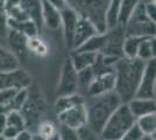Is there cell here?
Here are the masks:
<instances>
[{
  "label": "cell",
  "mask_w": 156,
  "mask_h": 140,
  "mask_svg": "<svg viewBox=\"0 0 156 140\" xmlns=\"http://www.w3.org/2000/svg\"><path fill=\"white\" fill-rule=\"evenodd\" d=\"M7 15L5 12H0V39H6L8 33V25H7Z\"/></svg>",
  "instance_id": "cell-34"
},
{
  "label": "cell",
  "mask_w": 156,
  "mask_h": 140,
  "mask_svg": "<svg viewBox=\"0 0 156 140\" xmlns=\"http://www.w3.org/2000/svg\"><path fill=\"white\" fill-rule=\"evenodd\" d=\"M154 99H156V84H155V88H154Z\"/></svg>",
  "instance_id": "cell-42"
},
{
  "label": "cell",
  "mask_w": 156,
  "mask_h": 140,
  "mask_svg": "<svg viewBox=\"0 0 156 140\" xmlns=\"http://www.w3.org/2000/svg\"><path fill=\"white\" fill-rule=\"evenodd\" d=\"M132 114L135 118H141L148 114L156 113V99L154 98H133L127 103Z\"/></svg>",
  "instance_id": "cell-15"
},
{
  "label": "cell",
  "mask_w": 156,
  "mask_h": 140,
  "mask_svg": "<svg viewBox=\"0 0 156 140\" xmlns=\"http://www.w3.org/2000/svg\"><path fill=\"white\" fill-rule=\"evenodd\" d=\"M65 2L80 18L92 21L99 33H105L107 31L106 14L111 0H65Z\"/></svg>",
  "instance_id": "cell-3"
},
{
  "label": "cell",
  "mask_w": 156,
  "mask_h": 140,
  "mask_svg": "<svg viewBox=\"0 0 156 140\" xmlns=\"http://www.w3.org/2000/svg\"><path fill=\"white\" fill-rule=\"evenodd\" d=\"M8 50L15 55L19 61H25L28 55V38L25 36L21 32L8 29L6 36Z\"/></svg>",
  "instance_id": "cell-14"
},
{
  "label": "cell",
  "mask_w": 156,
  "mask_h": 140,
  "mask_svg": "<svg viewBox=\"0 0 156 140\" xmlns=\"http://www.w3.org/2000/svg\"><path fill=\"white\" fill-rule=\"evenodd\" d=\"M77 133L80 140H101L100 135L94 133L91 128L87 127V125H85L82 128H79L77 131Z\"/></svg>",
  "instance_id": "cell-31"
},
{
  "label": "cell",
  "mask_w": 156,
  "mask_h": 140,
  "mask_svg": "<svg viewBox=\"0 0 156 140\" xmlns=\"http://www.w3.org/2000/svg\"><path fill=\"white\" fill-rule=\"evenodd\" d=\"M7 0H0V12H5Z\"/></svg>",
  "instance_id": "cell-39"
},
{
  "label": "cell",
  "mask_w": 156,
  "mask_h": 140,
  "mask_svg": "<svg viewBox=\"0 0 156 140\" xmlns=\"http://www.w3.org/2000/svg\"><path fill=\"white\" fill-rule=\"evenodd\" d=\"M142 0H122L119 11H118V18H117V26H122L128 22L130 19L133 12L135 11L136 6L141 2Z\"/></svg>",
  "instance_id": "cell-19"
},
{
  "label": "cell",
  "mask_w": 156,
  "mask_h": 140,
  "mask_svg": "<svg viewBox=\"0 0 156 140\" xmlns=\"http://www.w3.org/2000/svg\"><path fill=\"white\" fill-rule=\"evenodd\" d=\"M94 73L92 70V67L83 69L80 71H77L78 78V93L80 96H86V92L89 90V87L91 85L92 81L94 80Z\"/></svg>",
  "instance_id": "cell-23"
},
{
  "label": "cell",
  "mask_w": 156,
  "mask_h": 140,
  "mask_svg": "<svg viewBox=\"0 0 156 140\" xmlns=\"http://www.w3.org/2000/svg\"><path fill=\"white\" fill-rule=\"evenodd\" d=\"M32 76L25 69L0 73V91L1 90H26L32 85Z\"/></svg>",
  "instance_id": "cell-8"
},
{
  "label": "cell",
  "mask_w": 156,
  "mask_h": 140,
  "mask_svg": "<svg viewBox=\"0 0 156 140\" xmlns=\"http://www.w3.org/2000/svg\"><path fill=\"white\" fill-rule=\"evenodd\" d=\"M151 47H153L154 59H156V36H155V38H151Z\"/></svg>",
  "instance_id": "cell-38"
},
{
  "label": "cell",
  "mask_w": 156,
  "mask_h": 140,
  "mask_svg": "<svg viewBox=\"0 0 156 140\" xmlns=\"http://www.w3.org/2000/svg\"><path fill=\"white\" fill-rule=\"evenodd\" d=\"M124 31L126 36H135L142 39L156 36V23L148 18L143 1L136 6L128 22L125 25Z\"/></svg>",
  "instance_id": "cell-5"
},
{
  "label": "cell",
  "mask_w": 156,
  "mask_h": 140,
  "mask_svg": "<svg viewBox=\"0 0 156 140\" xmlns=\"http://www.w3.org/2000/svg\"><path fill=\"white\" fill-rule=\"evenodd\" d=\"M59 124L63 126L78 131L86 125V110L84 104L73 106L62 113L57 114Z\"/></svg>",
  "instance_id": "cell-10"
},
{
  "label": "cell",
  "mask_w": 156,
  "mask_h": 140,
  "mask_svg": "<svg viewBox=\"0 0 156 140\" xmlns=\"http://www.w3.org/2000/svg\"><path fill=\"white\" fill-rule=\"evenodd\" d=\"M7 116V126L14 127L19 131L26 130V120L20 111H11Z\"/></svg>",
  "instance_id": "cell-27"
},
{
  "label": "cell",
  "mask_w": 156,
  "mask_h": 140,
  "mask_svg": "<svg viewBox=\"0 0 156 140\" xmlns=\"http://www.w3.org/2000/svg\"><path fill=\"white\" fill-rule=\"evenodd\" d=\"M59 12H61V27H62V29H63L64 42H65V45H66V47L71 50L75 29H76L77 22L80 16L69 6H65L64 8L61 9Z\"/></svg>",
  "instance_id": "cell-12"
},
{
  "label": "cell",
  "mask_w": 156,
  "mask_h": 140,
  "mask_svg": "<svg viewBox=\"0 0 156 140\" xmlns=\"http://www.w3.org/2000/svg\"><path fill=\"white\" fill-rule=\"evenodd\" d=\"M19 5L22 8V11L27 14L29 20L34 21L36 23V26L40 28V31H41L43 28L41 0H20Z\"/></svg>",
  "instance_id": "cell-17"
},
{
  "label": "cell",
  "mask_w": 156,
  "mask_h": 140,
  "mask_svg": "<svg viewBox=\"0 0 156 140\" xmlns=\"http://www.w3.org/2000/svg\"><path fill=\"white\" fill-rule=\"evenodd\" d=\"M143 2H144V8H146V13L148 15V18L156 23V4L151 1H143Z\"/></svg>",
  "instance_id": "cell-35"
},
{
  "label": "cell",
  "mask_w": 156,
  "mask_h": 140,
  "mask_svg": "<svg viewBox=\"0 0 156 140\" xmlns=\"http://www.w3.org/2000/svg\"><path fill=\"white\" fill-rule=\"evenodd\" d=\"M0 140H7L5 137H2V135H0Z\"/></svg>",
  "instance_id": "cell-44"
},
{
  "label": "cell",
  "mask_w": 156,
  "mask_h": 140,
  "mask_svg": "<svg viewBox=\"0 0 156 140\" xmlns=\"http://www.w3.org/2000/svg\"><path fill=\"white\" fill-rule=\"evenodd\" d=\"M156 84V59L147 61L144 64L142 77L136 91V98H154V88ZM134 97V98H135Z\"/></svg>",
  "instance_id": "cell-9"
},
{
  "label": "cell",
  "mask_w": 156,
  "mask_h": 140,
  "mask_svg": "<svg viewBox=\"0 0 156 140\" xmlns=\"http://www.w3.org/2000/svg\"><path fill=\"white\" fill-rule=\"evenodd\" d=\"M106 43V32L105 33H99L91 38L89 41H86L82 47H79L76 50L80 52H91V53L100 54L103 52Z\"/></svg>",
  "instance_id": "cell-22"
},
{
  "label": "cell",
  "mask_w": 156,
  "mask_h": 140,
  "mask_svg": "<svg viewBox=\"0 0 156 140\" xmlns=\"http://www.w3.org/2000/svg\"><path fill=\"white\" fill-rule=\"evenodd\" d=\"M44 100L43 97L40 95V91L36 89H33V84L28 88V95L25 105L21 109V113L26 120V130H28L30 125L37 124L41 116L44 111ZM39 126V124H37ZM37 128V127H36Z\"/></svg>",
  "instance_id": "cell-6"
},
{
  "label": "cell",
  "mask_w": 156,
  "mask_h": 140,
  "mask_svg": "<svg viewBox=\"0 0 156 140\" xmlns=\"http://www.w3.org/2000/svg\"><path fill=\"white\" fill-rule=\"evenodd\" d=\"M78 93V78L77 70L75 69L70 57H65L61 68L58 84L56 88V96L64 97Z\"/></svg>",
  "instance_id": "cell-7"
},
{
  "label": "cell",
  "mask_w": 156,
  "mask_h": 140,
  "mask_svg": "<svg viewBox=\"0 0 156 140\" xmlns=\"http://www.w3.org/2000/svg\"><path fill=\"white\" fill-rule=\"evenodd\" d=\"M144 137V134L141 132V130L137 127V125L135 124L134 126L130 128L127 133L122 137L121 140H142V138Z\"/></svg>",
  "instance_id": "cell-33"
},
{
  "label": "cell",
  "mask_w": 156,
  "mask_h": 140,
  "mask_svg": "<svg viewBox=\"0 0 156 140\" xmlns=\"http://www.w3.org/2000/svg\"><path fill=\"white\" fill-rule=\"evenodd\" d=\"M84 106L86 110V125L94 133L100 135L105 124L114 111L122 104L121 98L115 91L94 96L84 97Z\"/></svg>",
  "instance_id": "cell-2"
},
{
  "label": "cell",
  "mask_w": 156,
  "mask_h": 140,
  "mask_svg": "<svg viewBox=\"0 0 156 140\" xmlns=\"http://www.w3.org/2000/svg\"><path fill=\"white\" fill-rule=\"evenodd\" d=\"M58 134L61 140H80L78 137L77 131L68 128V127L61 125L58 128Z\"/></svg>",
  "instance_id": "cell-32"
},
{
  "label": "cell",
  "mask_w": 156,
  "mask_h": 140,
  "mask_svg": "<svg viewBox=\"0 0 156 140\" xmlns=\"http://www.w3.org/2000/svg\"><path fill=\"white\" fill-rule=\"evenodd\" d=\"M20 68V61L12 52L0 45V73H6Z\"/></svg>",
  "instance_id": "cell-21"
},
{
  "label": "cell",
  "mask_w": 156,
  "mask_h": 140,
  "mask_svg": "<svg viewBox=\"0 0 156 140\" xmlns=\"http://www.w3.org/2000/svg\"><path fill=\"white\" fill-rule=\"evenodd\" d=\"M41 4L43 27L46 26L49 29H57L61 27V12L58 8H56L48 0H41Z\"/></svg>",
  "instance_id": "cell-16"
},
{
  "label": "cell",
  "mask_w": 156,
  "mask_h": 140,
  "mask_svg": "<svg viewBox=\"0 0 156 140\" xmlns=\"http://www.w3.org/2000/svg\"><path fill=\"white\" fill-rule=\"evenodd\" d=\"M151 138H153L154 140H156V131L154 132V133H153V135H151Z\"/></svg>",
  "instance_id": "cell-43"
},
{
  "label": "cell",
  "mask_w": 156,
  "mask_h": 140,
  "mask_svg": "<svg viewBox=\"0 0 156 140\" xmlns=\"http://www.w3.org/2000/svg\"><path fill=\"white\" fill-rule=\"evenodd\" d=\"M146 62L139 59L120 57L114 63L115 88L114 91L119 95L122 103L132 100L139 89Z\"/></svg>",
  "instance_id": "cell-1"
},
{
  "label": "cell",
  "mask_w": 156,
  "mask_h": 140,
  "mask_svg": "<svg viewBox=\"0 0 156 140\" xmlns=\"http://www.w3.org/2000/svg\"><path fill=\"white\" fill-rule=\"evenodd\" d=\"M97 53L80 52V50H71V54L69 55L72 64H73V67L77 71L92 67L94 64L96 60H97Z\"/></svg>",
  "instance_id": "cell-18"
},
{
  "label": "cell",
  "mask_w": 156,
  "mask_h": 140,
  "mask_svg": "<svg viewBox=\"0 0 156 140\" xmlns=\"http://www.w3.org/2000/svg\"><path fill=\"white\" fill-rule=\"evenodd\" d=\"M136 59L147 62V61L154 59L153 54V47H151V38H144L141 40V43L139 46Z\"/></svg>",
  "instance_id": "cell-26"
},
{
  "label": "cell",
  "mask_w": 156,
  "mask_h": 140,
  "mask_svg": "<svg viewBox=\"0 0 156 140\" xmlns=\"http://www.w3.org/2000/svg\"><path fill=\"white\" fill-rule=\"evenodd\" d=\"M115 88V74L114 70L101 74L94 77L85 97H94L114 91Z\"/></svg>",
  "instance_id": "cell-11"
},
{
  "label": "cell",
  "mask_w": 156,
  "mask_h": 140,
  "mask_svg": "<svg viewBox=\"0 0 156 140\" xmlns=\"http://www.w3.org/2000/svg\"><path fill=\"white\" fill-rule=\"evenodd\" d=\"M97 34H99V31L92 21L85 19V18H79L76 29H75V34H73L71 50L78 49L79 47L83 46L86 41H89Z\"/></svg>",
  "instance_id": "cell-13"
},
{
  "label": "cell",
  "mask_w": 156,
  "mask_h": 140,
  "mask_svg": "<svg viewBox=\"0 0 156 140\" xmlns=\"http://www.w3.org/2000/svg\"><path fill=\"white\" fill-rule=\"evenodd\" d=\"M137 127L141 130L144 135H153V133L156 131V113L148 114L141 118L136 119Z\"/></svg>",
  "instance_id": "cell-25"
},
{
  "label": "cell",
  "mask_w": 156,
  "mask_h": 140,
  "mask_svg": "<svg viewBox=\"0 0 156 140\" xmlns=\"http://www.w3.org/2000/svg\"><path fill=\"white\" fill-rule=\"evenodd\" d=\"M142 140H154V139H153L150 135H144V137L142 138Z\"/></svg>",
  "instance_id": "cell-41"
},
{
  "label": "cell",
  "mask_w": 156,
  "mask_h": 140,
  "mask_svg": "<svg viewBox=\"0 0 156 140\" xmlns=\"http://www.w3.org/2000/svg\"><path fill=\"white\" fill-rule=\"evenodd\" d=\"M142 38L135 36H126L122 45V56L126 59H136L139 46L141 43Z\"/></svg>",
  "instance_id": "cell-24"
},
{
  "label": "cell",
  "mask_w": 156,
  "mask_h": 140,
  "mask_svg": "<svg viewBox=\"0 0 156 140\" xmlns=\"http://www.w3.org/2000/svg\"><path fill=\"white\" fill-rule=\"evenodd\" d=\"M136 124L127 103H122L110 117L100 133L101 140H121L125 134Z\"/></svg>",
  "instance_id": "cell-4"
},
{
  "label": "cell",
  "mask_w": 156,
  "mask_h": 140,
  "mask_svg": "<svg viewBox=\"0 0 156 140\" xmlns=\"http://www.w3.org/2000/svg\"><path fill=\"white\" fill-rule=\"evenodd\" d=\"M21 132V131H19V130H16V128H14V127H11V126H7L6 128H5V131L2 132V137H5L7 140H13L15 139L18 135H19V133Z\"/></svg>",
  "instance_id": "cell-36"
},
{
  "label": "cell",
  "mask_w": 156,
  "mask_h": 140,
  "mask_svg": "<svg viewBox=\"0 0 156 140\" xmlns=\"http://www.w3.org/2000/svg\"><path fill=\"white\" fill-rule=\"evenodd\" d=\"M7 127V116L5 113H0V135Z\"/></svg>",
  "instance_id": "cell-37"
},
{
  "label": "cell",
  "mask_w": 156,
  "mask_h": 140,
  "mask_svg": "<svg viewBox=\"0 0 156 140\" xmlns=\"http://www.w3.org/2000/svg\"><path fill=\"white\" fill-rule=\"evenodd\" d=\"M122 0H111L110 7L106 14V23H107V31L112 29L117 26V18H118V11Z\"/></svg>",
  "instance_id": "cell-28"
},
{
  "label": "cell",
  "mask_w": 156,
  "mask_h": 140,
  "mask_svg": "<svg viewBox=\"0 0 156 140\" xmlns=\"http://www.w3.org/2000/svg\"><path fill=\"white\" fill-rule=\"evenodd\" d=\"M142 1H147V0H142Z\"/></svg>",
  "instance_id": "cell-45"
},
{
  "label": "cell",
  "mask_w": 156,
  "mask_h": 140,
  "mask_svg": "<svg viewBox=\"0 0 156 140\" xmlns=\"http://www.w3.org/2000/svg\"><path fill=\"white\" fill-rule=\"evenodd\" d=\"M28 52H32L39 56H44L48 53V48L46 43L39 36H36L33 39H28Z\"/></svg>",
  "instance_id": "cell-29"
},
{
  "label": "cell",
  "mask_w": 156,
  "mask_h": 140,
  "mask_svg": "<svg viewBox=\"0 0 156 140\" xmlns=\"http://www.w3.org/2000/svg\"><path fill=\"white\" fill-rule=\"evenodd\" d=\"M84 100L85 98L83 96H80L79 93H75V95H70V96H64V97H57V100L55 103V111H56L57 114H59L73 106L84 104Z\"/></svg>",
  "instance_id": "cell-20"
},
{
  "label": "cell",
  "mask_w": 156,
  "mask_h": 140,
  "mask_svg": "<svg viewBox=\"0 0 156 140\" xmlns=\"http://www.w3.org/2000/svg\"><path fill=\"white\" fill-rule=\"evenodd\" d=\"M46 140H61V138H59V134H58V131H57V133H55L54 135H51L50 138H48V139Z\"/></svg>",
  "instance_id": "cell-40"
},
{
  "label": "cell",
  "mask_w": 156,
  "mask_h": 140,
  "mask_svg": "<svg viewBox=\"0 0 156 140\" xmlns=\"http://www.w3.org/2000/svg\"><path fill=\"white\" fill-rule=\"evenodd\" d=\"M58 130H56L55 125L50 123V121H41L39 124V126L36 128V133L40 134L41 137H43L44 139L50 138L51 135L55 133H57Z\"/></svg>",
  "instance_id": "cell-30"
}]
</instances>
